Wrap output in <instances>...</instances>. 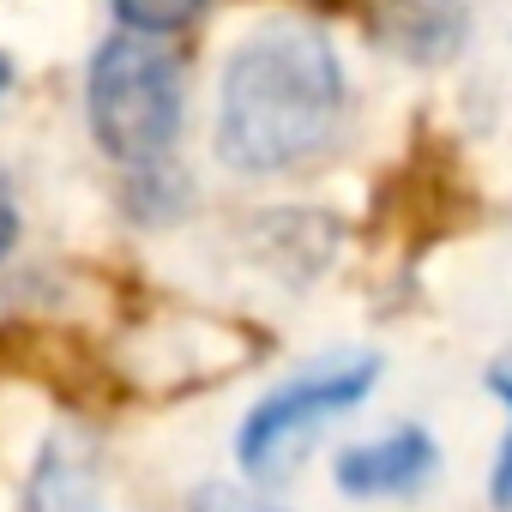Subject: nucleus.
I'll list each match as a JSON object with an SVG mask.
<instances>
[{"instance_id": "12", "label": "nucleus", "mask_w": 512, "mask_h": 512, "mask_svg": "<svg viewBox=\"0 0 512 512\" xmlns=\"http://www.w3.org/2000/svg\"><path fill=\"white\" fill-rule=\"evenodd\" d=\"M320 7H350V0H320Z\"/></svg>"}, {"instance_id": "1", "label": "nucleus", "mask_w": 512, "mask_h": 512, "mask_svg": "<svg viewBox=\"0 0 512 512\" xmlns=\"http://www.w3.org/2000/svg\"><path fill=\"white\" fill-rule=\"evenodd\" d=\"M350 79L320 25H260L223 67L217 157L235 175H290L332 151Z\"/></svg>"}, {"instance_id": "8", "label": "nucleus", "mask_w": 512, "mask_h": 512, "mask_svg": "<svg viewBox=\"0 0 512 512\" xmlns=\"http://www.w3.org/2000/svg\"><path fill=\"white\" fill-rule=\"evenodd\" d=\"M127 205H133L145 223H169V217L187 205V181H181V175H169V157H163V163H145V169H133Z\"/></svg>"}, {"instance_id": "3", "label": "nucleus", "mask_w": 512, "mask_h": 512, "mask_svg": "<svg viewBox=\"0 0 512 512\" xmlns=\"http://www.w3.org/2000/svg\"><path fill=\"white\" fill-rule=\"evenodd\" d=\"M380 380V362L374 356H344V362H326V368H308L284 386H272L260 404L241 416V434H235V458L253 482H278L296 452L314 440V428H326L332 416H350Z\"/></svg>"}, {"instance_id": "7", "label": "nucleus", "mask_w": 512, "mask_h": 512, "mask_svg": "<svg viewBox=\"0 0 512 512\" xmlns=\"http://www.w3.org/2000/svg\"><path fill=\"white\" fill-rule=\"evenodd\" d=\"M109 7L139 37H175V31H187L193 19L211 13V0H109Z\"/></svg>"}, {"instance_id": "9", "label": "nucleus", "mask_w": 512, "mask_h": 512, "mask_svg": "<svg viewBox=\"0 0 512 512\" xmlns=\"http://www.w3.org/2000/svg\"><path fill=\"white\" fill-rule=\"evenodd\" d=\"M488 392L512 410V368H488ZM488 494H494L500 512H512V434H506V446H500V458H494V482H488Z\"/></svg>"}, {"instance_id": "10", "label": "nucleus", "mask_w": 512, "mask_h": 512, "mask_svg": "<svg viewBox=\"0 0 512 512\" xmlns=\"http://www.w3.org/2000/svg\"><path fill=\"white\" fill-rule=\"evenodd\" d=\"M19 235H25V217H19V199H13V181L0 175V260L19 247Z\"/></svg>"}, {"instance_id": "11", "label": "nucleus", "mask_w": 512, "mask_h": 512, "mask_svg": "<svg viewBox=\"0 0 512 512\" xmlns=\"http://www.w3.org/2000/svg\"><path fill=\"white\" fill-rule=\"evenodd\" d=\"M7 91H13V61L0 55V97H7Z\"/></svg>"}, {"instance_id": "2", "label": "nucleus", "mask_w": 512, "mask_h": 512, "mask_svg": "<svg viewBox=\"0 0 512 512\" xmlns=\"http://www.w3.org/2000/svg\"><path fill=\"white\" fill-rule=\"evenodd\" d=\"M85 115H91L97 145H103L115 163H127V169L163 163V157L175 151L181 115H187L181 61H175L157 37H139V31L109 37V43L91 55Z\"/></svg>"}, {"instance_id": "6", "label": "nucleus", "mask_w": 512, "mask_h": 512, "mask_svg": "<svg viewBox=\"0 0 512 512\" xmlns=\"http://www.w3.org/2000/svg\"><path fill=\"white\" fill-rule=\"evenodd\" d=\"M19 512H103V482H97V446L79 428L49 434V446L31 464Z\"/></svg>"}, {"instance_id": "4", "label": "nucleus", "mask_w": 512, "mask_h": 512, "mask_svg": "<svg viewBox=\"0 0 512 512\" xmlns=\"http://www.w3.org/2000/svg\"><path fill=\"white\" fill-rule=\"evenodd\" d=\"M434 470H440V446H434V434H428V428H416V422H404V428H392V434H380V440L344 446V452H338V464H332L338 488H344V494H356V500L416 494Z\"/></svg>"}, {"instance_id": "5", "label": "nucleus", "mask_w": 512, "mask_h": 512, "mask_svg": "<svg viewBox=\"0 0 512 512\" xmlns=\"http://www.w3.org/2000/svg\"><path fill=\"white\" fill-rule=\"evenodd\" d=\"M374 37L410 67H446L470 43V7L464 0H380Z\"/></svg>"}]
</instances>
